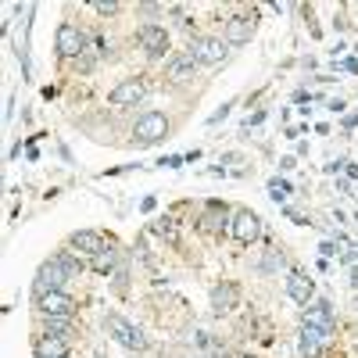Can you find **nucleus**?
I'll list each match as a JSON object with an SVG mask.
<instances>
[{"mask_svg": "<svg viewBox=\"0 0 358 358\" xmlns=\"http://www.w3.org/2000/svg\"><path fill=\"white\" fill-rule=\"evenodd\" d=\"M36 312L47 319V316H72L75 312V301L68 298L65 290H54V294H43V298H33Z\"/></svg>", "mask_w": 358, "mask_h": 358, "instance_id": "nucleus-11", "label": "nucleus"}, {"mask_svg": "<svg viewBox=\"0 0 358 358\" xmlns=\"http://www.w3.org/2000/svg\"><path fill=\"white\" fill-rule=\"evenodd\" d=\"M165 72H168V79L172 83H194L197 79V61L190 57V54H176V57H168V65H165Z\"/></svg>", "mask_w": 358, "mask_h": 358, "instance_id": "nucleus-17", "label": "nucleus"}, {"mask_svg": "<svg viewBox=\"0 0 358 358\" xmlns=\"http://www.w3.org/2000/svg\"><path fill=\"white\" fill-rule=\"evenodd\" d=\"M33 351L36 358H68L72 344H68V337H57V333H40L33 340Z\"/></svg>", "mask_w": 358, "mask_h": 358, "instance_id": "nucleus-13", "label": "nucleus"}, {"mask_svg": "<svg viewBox=\"0 0 358 358\" xmlns=\"http://www.w3.org/2000/svg\"><path fill=\"white\" fill-rule=\"evenodd\" d=\"M93 11H97V14H115L118 4H115V0H97V4H93Z\"/></svg>", "mask_w": 358, "mask_h": 358, "instance_id": "nucleus-25", "label": "nucleus"}, {"mask_svg": "<svg viewBox=\"0 0 358 358\" xmlns=\"http://www.w3.org/2000/svg\"><path fill=\"white\" fill-rule=\"evenodd\" d=\"M186 54H190L197 65H222L226 54H229V43L219 36H197V40H190Z\"/></svg>", "mask_w": 358, "mask_h": 358, "instance_id": "nucleus-3", "label": "nucleus"}, {"mask_svg": "<svg viewBox=\"0 0 358 358\" xmlns=\"http://www.w3.org/2000/svg\"><path fill=\"white\" fill-rule=\"evenodd\" d=\"M351 283L358 287V269H351Z\"/></svg>", "mask_w": 358, "mask_h": 358, "instance_id": "nucleus-32", "label": "nucleus"}, {"mask_svg": "<svg viewBox=\"0 0 358 358\" xmlns=\"http://www.w3.org/2000/svg\"><path fill=\"white\" fill-rule=\"evenodd\" d=\"M301 326H316V330H322V333H333L337 330V316H333V308H330V301H312L301 312Z\"/></svg>", "mask_w": 358, "mask_h": 358, "instance_id": "nucleus-10", "label": "nucleus"}, {"mask_svg": "<svg viewBox=\"0 0 358 358\" xmlns=\"http://www.w3.org/2000/svg\"><path fill=\"white\" fill-rule=\"evenodd\" d=\"M333 340V333H322L316 326H301V337H298V351L305 358H319V351Z\"/></svg>", "mask_w": 358, "mask_h": 358, "instance_id": "nucleus-15", "label": "nucleus"}, {"mask_svg": "<svg viewBox=\"0 0 358 358\" xmlns=\"http://www.w3.org/2000/svg\"><path fill=\"white\" fill-rule=\"evenodd\" d=\"M154 233H158L162 240H168V244H176V240H179L176 219H168V215H165V219H158V222H154Z\"/></svg>", "mask_w": 358, "mask_h": 358, "instance_id": "nucleus-22", "label": "nucleus"}, {"mask_svg": "<svg viewBox=\"0 0 358 358\" xmlns=\"http://www.w3.org/2000/svg\"><path fill=\"white\" fill-rule=\"evenodd\" d=\"M287 194H290V183H287V179H279V176H272V179H269V197L283 205V201H287Z\"/></svg>", "mask_w": 358, "mask_h": 358, "instance_id": "nucleus-23", "label": "nucleus"}, {"mask_svg": "<svg viewBox=\"0 0 358 358\" xmlns=\"http://www.w3.org/2000/svg\"><path fill=\"white\" fill-rule=\"evenodd\" d=\"M319 251H322V258H330V255H337V247L326 240V244H319Z\"/></svg>", "mask_w": 358, "mask_h": 358, "instance_id": "nucleus-28", "label": "nucleus"}, {"mask_svg": "<svg viewBox=\"0 0 358 358\" xmlns=\"http://www.w3.org/2000/svg\"><path fill=\"white\" fill-rule=\"evenodd\" d=\"M54 258L61 261V269H65V272H68V279H79V272L86 269V266H83V258H79V255H75V251H57Z\"/></svg>", "mask_w": 358, "mask_h": 358, "instance_id": "nucleus-20", "label": "nucleus"}, {"mask_svg": "<svg viewBox=\"0 0 358 358\" xmlns=\"http://www.w3.org/2000/svg\"><path fill=\"white\" fill-rule=\"evenodd\" d=\"M144 97H147V83L136 79V75H129V79H122V83L112 86V93H107V104H112V107H136Z\"/></svg>", "mask_w": 358, "mask_h": 358, "instance_id": "nucleus-7", "label": "nucleus"}, {"mask_svg": "<svg viewBox=\"0 0 358 358\" xmlns=\"http://www.w3.org/2000/svg\"><path fill=\"white\" fill-rule=\"evenodd\" d=\"M344 68H348V72H355V75H358V61H344Z\"/></svg>", "mask_w": 358, "mask_h": 358, "instance_id": "nucleus-31", "label": "nucleus"}, {"mask_svg": "<svg viewBox=\"0 0 358 358\" xmlns=\"http://www.w3.org/2000/svg\"><path fill=\"white\" fill-rule=\"evenodd\" d=\"M183 162H186V158H179V154H172V158H165V162H162V165H168V168H179V165H183Z\"/></svg>", "mask_w": 358, "mask_h": 358, "instance_id": "nucleus-29", "label": "nucleus"}, {"mask_svg": "<svg viewBox=\"0 0 358 358\" xmlns=\"http://www.w3.org/2000/svg\"><path fill=\"white\" fill-rule=\"evenodd\" d=\"M75 65V72H93V65H97V57H93V51H86V54H79L72 61Z\"/></svg>", "mask_w": 358, "mask_h": 358, "instance_id": "nucleus-24", "label": "nucleus"}, {"mask_svg": "<svg viewBox=\"0 0 358 358\" xmlns=\"http://www.w3.org/2000/svg\"><path fill=\"white\" fill-rule=\"evenodd\" d=\"M104 330L112 333L122 348H129V351H147V337H144V330H140V326H133L126 316L112 312V316L104 319Z\"/></svg>", "mask_w": 358, "mask_h": 358, "instance_id": "nucleus-2", "label": "nucleus"}, {"mask_svg": "<svg viewBox=\"0 0 358 358\" xmlns=\"http://www.w3.org/2000/svg\"><path fill=\"white\" fill-rule=\"evenodd\" d=\"M168 136V115L165 112H144L136 122H133V140H136V147H154V144H162V140Z\"/></svg>", "mask_w": 358, "mask_h": 358, "instance_id": "nucleus-1", "label": "nucleus"}, {"mask_svg": "<svg viewBox=\"0 0 358 358\" xmlns=\"http://www.w3.org/2000/svg\"><path fill=\"white\" fill-rule=\"evenodd\" d=\"M229 107H233V104H222V107H219V112H215V115H212L208 122H222V118L229 115Z\"/></svg>", "mask_w": 358, "mask_h": 358, "instance_id": "nucleus-27", "label": "nucleus"}, {"mask_svg": "<svg viewBox=\"0 0 358 358\" xmlns=\"http://www.w3.org/2000/svg\"><path fill=\"white\" fill-rule=\"evenodd\" d=\"M68 244L75 247V255H90V258H97V255L104 251V237H101L97 229H79V233H72Z\"/></svg>", "mask_w": 358, "mask_h": 358, "instance_id": "nucleus-18", "label": "nucleus"}, {"mask_svg": "<svg viewBox=\"0 0 358 358\" xmlns=\"http://www.w3.org/2000/svg\"><path fill=\"white\" fill-rule=\"evenodd\" d=\"M344 172H348V179H358V165H351V162H344Z\"/></svg>", "mask_w": 358, "mask_h": 358, "instance_id": "nucleus-30", "label": "nucleus"}, {"mask_svg": "<svg viewBox=\"0 0 358 358\" xmlns=\"http://www.w3.org/2000/svg\"><path fill=\"white\" fill-rule=\"evenodd\" d=\"M237 298H240L237 283H229V279L215 283V287H212V312H215V316H229L233 308H237Z\"/></svg>", "mask_w": 358, "mask_h": 358, "instance_id": "nucleus-14", "label": "nucleus"}, {"mask_svg": "<svg viewBox=\"0 0 358 358\" xmlns=\"http://www.w3.org/2000/svg\"><path fill=\"white\" fill-rule=\"evenodd\" d=\"M65 279H68V272L61 269V261H57V258H47L43 266L36 269V279H33V298H43V294L61 290V287H65Z\"/></svg>", "mask_w": 358, "mask_h": 358, "instance_id": "nucleus-5", "label": "nucleus"}, {"mask_svg": "<svg viewBox=\"0 0 358 358\" xmlns=\"http://www.w3.org/2000/svg\"><path fill=\"white\" fill-rule=\"evenodd\" d=\"M287 298H290L294 305L308 308V305L316 301V279L308 276V272H301V269H290V272H287Z\"/></svg>", "mask_w": 358, "mask_h": 358, "instance_id": "nucleus-8", "label": "nucleus"}, {"mask_svg": "<svg viewBox=\"0 0 358 358\" xmlns=\"http://www.w3.org/2000/svg\"><path fill=\"white\" fill-rule=\"evenodd\" d=\"M344 261H348V266L358 261V244H344Z\"/></svg>", "mask_w": 358, "mask_h": 358, "instance_id": "nucleus-26", "label": "nucleus"}, {"mask_svg": "<svg viewBox=\"0 0 358 358\" xmlns=\"http://www.w3.org/2000/svg\"><path fill=\"white\" fill-rule=\"evenodd\" d=\"M43 326H47V333H57V337H72V316H47L43 319Z\"/></svg>", "mask_w": 358, "mask_h": 358, "instance_id": "nucleus-21", "label": "nucleus"}, {"mask_svg": "<svg viewBox=\"0 0 358 358\" xmlns=\"http://www.w3.org/2000/svg\"><path fill=\"white\" fill-rule=\"evenodd\" d=\"M229 237L237 240V244H255L261 237V219L251 212V208H237L233 212V222H229Z\"/></svg>", "mask_w": 358, "mask_h": 358, "instance_id": "nucleus-6", "label": "nucleus"}, {"mask_svg": "<svg viewBox=\"0 0 358 358\" xmlns=\"http://www.w3.org/2000/svg\"><path fill=\"white\" fill-rule=\"evenodd\" d=\"M136 43L144 47L151 57H165V51H168V33H165V25L144 22V25L136 29Z\"/></svg>", "mask_w": 358, "mask_h": 358, "instance_id": "nucleus-9", "label": "nucleus"}, {"mask_svg": "<svg viewBox=\"0 0 358 358\" xmlns=\"http://www.w3.org/2000/svg\"><path fill=\"white\" fill-rule=\"evenodd\" d=\"M251 36H255V18L251 14H229L226 18V43L240 47V43H251Z\"/></svg>", "mask_w": 358, "mask_h": 358, "instance_id": "nucleus-12", "label": "nucleus"}, {"mask_svg": "<svg viewBox=\"0 0 358 358\" xmlns=\"http://www.w3.org/2000/svg\"><path fill=\"white\" fill-rule=\"evenodd\" d=\"M54 47H57V57H72V61L90 51V47H86V33H83L75 22H61V25H57Z\"/></svg>", "mask_w": 358, "mask_h": 358, "instance_id": "nucleus-4", "label": "nucleus"}, {"mask_svg": "<svg viewBox=\"0 0 358 358\" xmlns=\"http://www.w3.org/2000/svg\"><path fill=\"white\" fill-rule=\"evenodd\" d=\"M115 266H118V251H115L112 244H107L97 258H90V269H93V272H101V276H112Z\"/></svg>", "mask_w": 358, "mask_h": 358, "instance_id": "nucleus-19", "label": "nucleus"}, {"mask_svg": "<svg viewBox=\"0 0 358 358\" xmlns=\"http://www.w3.org/2000/svg\"><path fill=\"white\" fill-rule=\"evenodd\" d=\"M229 222H233V215L219 201H208V208L201 212V229L205 233H222V229H229Z\"/></svg>", "mask_w": 358, "mask_h": 358, "instance_id": "nucleus-16", "label": "nucleus"}]
</instances>
